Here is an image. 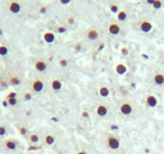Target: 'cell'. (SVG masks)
<instances>
[{"mask_svg": "<svg viewBox=\"0 0 164 154\" xmlns=\"http://www.w3.org/2000/svg\"><path fill=\"white\" fill-rule=\"evenodd\" d=\"M154 2H155V1H153V0H148L147 1V2L148 3H149V4H154Z\"/></svg>", "mask_w": 164, "mask_h": 154, "instance_id": "cell-38", "label": "cell"}, {"mask_svg": "<svg viewBox=\"0 0 164 154\" xmlns=\"http://www.w3.org/2000/svg\"><path fill=\"white\" fill-rule=\"evenodd\" d=\"M153 83L155 85L162 86L164 84V73L162 71H156L152 77Z\"/></svg>", "mask_w": 164, "mask_h": 154, "instance_id": "cell-7", "label": "cell"}, {"mask_svg": "<svg viewBox=\"0 0 164 154\" xmlns=\"http://www.w3.org/2000/svg\"><path fill=\"white\" fill-rule=\"evenodd\" d=\"M6 134H7V128L4 125L0 124V136H4Z\"/></svg>", "mask_w": 164, "mask_h": 154, "instance_id": "cell-26", "label": "cell"}, {"mask_svg": "<svg viewBox=\"0 0 164 154\" xmlns=\"http://www.w3.org/2000/svg\"><path fill=\"white\" fill-rule=\"evenodd\" d=\"M55 136L51 133H47L44 136V143L48 146H51L55 143Z\"/></svg>", "mask_w": 164, "mask_h": 154, "instance_id": "cell-16", "label": "cell"}, {"mask_svg": "<svg viewBox=\"0 0 164 154\" xmlns=\"http://www.w3.org/2000/svg\"><path fill=\"white\" fill-rule=\"evenodd\" d=\"M7 8L11 13L14 15L18 14L21 11V4L16 1H11L7 5Z\"/></svg>", "mask_w": 164, "mask_h": 154, "instance_id": "cell-6", "label": "cell"}, {"mask_svg": "<svg viewBox=\"0 0 164 154\" xmlns=\"http://www.w3.org/2000/svg\"><path fill=\"white\" fill-rule=\"evenodd\" d=\"M2 34H3V30H2V28H0V35H2Z\"/></svg>", "mask_w": 164, "mask_h": 154, "instance_id": "cell-39", "label": "cell"}, {"mask_svg": "<svg viewBox=\"0 0 164 154\" xmlns=\"http://www.w3.org/2000/svg\"><path fill=\"white\" fill-rule=\"evenodd\" d=\"M108 113H109V108L104 103H100L96 108V113L97 116H99L101 117H104L107 116Z\"/></svg>", "mask_w": 164, "mask_h": 154, "instance_id": "cell-9", "label": "cell"}, {"mask_svg": "<svg viewBox=\"0 0 164 154\" xmlns=\"http://www.w3.org/2000/svg\"><path fill=\"white\" fill-rule=\"evenodd\" d=\"M23 100H32V93L30 92H26L23 96Z\"/></svg>", "mask_w": 164, "mask_h": 154, "instance_id": "cell-30", "label": "cell"}, {"mask_svg": "<svg viewBox=\"0 0 164 154\" xmlns=\"http://www.w3.org/2000/svg\"><path fill=\"white\" fill-rule=\"evenodd\" d=\"M146 103L150 108H155L158 104L157 98L154 95H147L146 97Z\"/></svg>", "mask_w": 164, "mask_h": 154, "instance_id": "cell-11", "label": "cell"}, {"mask_svg": "<svg viewBox=\"0 0 164 154\" xmlns=\"http://www.w3.org/2000/svg\"><path fill=\"white\" fill-rule=\"evenodd\" d=\"M18 132H19V133H20L22 136H26L27 135H28V130L26 127L21 126V127H19V129H18Z\"/></svg>", "mask_w": 164, "mask_h": 154, "instance_id": "cell-25", "label": "cell"}, {"mask_svg": "<svg viewBox=\"0 0 164 154\" xmlns=\"http://www.w3.org/2000/svg\"><path fill=\"white\" fill-rule=\"evenodd\" d=\"M44 41L48 43V44H52L53 43L54 40H55V34H54L52 31H45L44 33Z\"/></svg>", "mask_w": 164, "mask_h": 154, "instance_id": "cell-14", "label": "cell"}, {"mask_svg": "<svg viewBox=\"0 0 164 154\" xmlns=\"http://www.w3.org/2000/svg\"><path fill=\"white\" fill-rule=\"evenodd\" d=\"M110 11L113 13H114V14H117V13H118L119 12V7H118V5L117 4V3H115V2H113V3H112V4L110 5Z\"/></svg>", "mask_w": 164, "mask_h": 154, "instance_id": "cell-22", "label": "cell"}, {"mask_svg": "<svg viewBox=\"0 0 164 154\" xmlns=\"http://www.w3.org/2000/svg\"><path fill=\"white\" fill-rule=\"evenodd\" d=\"M31 87H32V91H34L35 92H37V93H39V92H41L42 91L44 90V84L41 79L35 78V80L32 82Z\"/></svg>", "mask_w": 164, "mask_h": 154, "instance_id": "cell-5", "label": "cell"}, {"mask_svg": "<svg viewBox=\"0 0 164 154\" xmlns=\"http://www.w3.org/2000/svg\"><path fill=\"white\" fill-rule=\"evenodd\" d=\"M62 82L60 80V79L54 78L50 81V86H51L52 89L54 91H60L62 88Z\"/></svg>", "mask_w": 164, "mask_h": 154, "instance_id": "cell-13", "label": "cell"}, {"mask_svg": "<svg viewBox=\"0 0 164 154\" xmlns=\"http://www.w3.org/2000/svg\"><path fill=\"white\" fill-rule=\"evenodd\" d=\"M5 100H7L8 105L15 106V105H16L17 103H18V99H17V98H9V99H5Z\"/></svg>", "mask_w": 164, "mask_h": 154, "instance_id": "cell-23", "label": "cell"}, {"mask_svg": "<svg viewBox=\"0 0 164 154\" xmlns=\"http://www.w3.org/2000/svg\"><path fill=\"white\" fill-rule=\"evenodd\" d=\"M9 49L6 44H0V55L1 56H6L8 54Z\"/></svg>", "mask_w": 164, "mask_h": 154, "instance_id": "cell-21", "label": "cell"}, {"mask_svg": "<svg viewBox=\"0 0 164 154\" xmlns=\"http://www.w3.org/2000/svg\"><path fill=\"white\" fill-rule=\"evenodd\" d=\"M17 97V93L14 91H12L10 92L5 97V99H9V98H16Z\"/></svg>", "mask_w": 164, "mask_h": 154, "instance_id": "cell-28", "label": "cell"}, {"mask_svg": "<svg viewBox=\"0 0 164 154\" xmlns=\"http://www.w3.org/2000/svg\"><path fill=\"white\" fill-rule=\"evenodd\" d=\"M127 17H128L127 12H126V11H125V10L119 11V12L118 13V15H117L118 20L121 21V22H123V21L126 20Z\"/></svg>", "mask_w": 164, "mask_h": 154, "instance_id": "cell-20", "label": "cell"}, {"mask_svg": "<svg viewBox=\"0 0 164 154\" xmlns=\"http://www.w3.org/2000/svg\"><path fill=\"white\" fill-rule=\"evenodd\" d=\"M105 143H106L107 147L113 151H117L121 147L120 139L114 134H109L106 137Z\"/></svg>", "mask_w": 164, "mask_h": 154, "instance_id": "cell-1", "label": "cell"}, {"mask_svg": "<svg viewBox=\"0 0 164 154\" xmlns=\"http://www.w3.org/2000/svg\"><path fill=\"white\" fill-rule=\"evenodd\" d=\"M59 64L63 67H65L68 66V61L65 58H61L60 60H59Z\"/></svg>", "mask_w": 164, "mask_h": 154, "instance_id": "cell-27", "label": "cell"}, {"mask_svg": "<svg viewBox=\"0 0 164 154\" xmlns=\"http://www.w3.org/2000/svg\"><path fill=\"white\" fill-rule=\"evenodd\" d=\"M153 25L148 19H142L139 23V29L144 33H149L152 30Z\"/></svg>", "mask_w": 164, "mask_h": 154, "instance_id": "cell-8", "label": "cell"}, {"mask_svg": "<svg viewBox=\"0 0 164 154\" xmlns=\"http://www.w3.org/2000/svg\"><path fill=\"white\" fill-rule=\"evenodd\" d=\"M162 2L161 1H159V0H155V2H154V4L152 5L153 7H155V9H159L160 7H162Z\"/></svg>", "mask_w": 164, "mask_h": 154, "instance_id": "cell-29", "label": "cell"}, {"mask_svg": "<svg viewBox=\"0 0 164 154\" xmlns=\"http://www.w3.org/2000/svg\"><path fill=\"white\" fill-rule=\"evenodd\" d=\"M48 64H47L46 61L44 59H38L35 63V68L36 71L39 72H44L46 71Z\"/></svg>", "mask_w": 164, "mask_h": 154, "instance_id": "cell-10", "label": "cell"}, {"mask_svg": "<svg viewBox=\"0 0 164 154\" xmlns=\"http://www.w3.org/2000/svg\"><path fill=\"white\" fill-rule=\"evenodd\" d=\"M28 140L32 145H37L39 142V136L35 133H32L28 135Z\"/></svg>", "mask_w": 164, "mask_h": 154, "instance_id": "cell-18", "label": "cell"}, {"mask_svg": "<svg viewBox=\"0 0 164 154\" xmlns=\"http://www.w3.org/2000/svg\"><path fill=\"white\" fill-rule=\"evenodd\" d=\"M86 34H87V37H88L89 39H90V40H96V39L98 38V36H99V31H98L97 29H96V28H91L87 31Z\"/></svg>", "mask_w": 164, "mask_h": 154, "instance_id": "cell-12", "label": "cell"}, {"mask_svg": "<svg viewBox=\"0 0 164 154\" xmlns=\"http://www.w3.org/2000/svg\"><path fill=\"white\" fill-rule=\"evenodd\" d=\"M2 147L4 148L7 151L15 152L18 149V144L14 139H7L2 142Z\"/></svg>", "mask_w": 164, "mask_h": 154, "instance_id": "cell-2", "label": "cell"}, {"mask_svg": "<svg viewBox=\"0 0 164 154\" xmlns=\"http://www.w3.org/2000/svg\"><path fill=\"white\" fill-rule=\"evenodd\" d=\"M61 3H63V4H68V3H69L70 1L69 0H65V1H61Z\"/></svg>", "mask_w": 164, "mask_h": 154, "instance_id": "cell-37", "label": "cell"}, {"mask_svg": "<svg viewBox=\"0 0 164 154\" xmlns=\"http://www.w3.org/2000/svg\"><path fill=\"white\" fill-rule=\"evenodd\" d=\"M56 31H57L58 33H60V34H63V33H65L67 31V27H66L65 25L58 26L57 28H56Z\"/></svg>", "mask_w": 164, "mask_h": 154, "instance_id": "cell-24", "label": "cell"}, {"mask_svg": "<svg viewBox=\"0 0 164 154\" xmlns=\"http://www.w3.org/2000/svg\"><path fill=\"white\" fill-rule=\"evenodd\" d=\"M76 154H89V152L86 151V150L85 149H80L79 151H77V152H76Z\"/></svg>", "mask_w": 164, "mask_h": 154, "instance_id": "cell-34", "label": "cell"}, {"mask_svg": "<svg viewBox=\"0 0 164 154\" xmlns=\"http://www.w3.org/2000/svg\"><path fill=\"white\" fill-rule=\"evenodd\" d=\"M99 94L102 97H109V89L108 87L105 85H103L100 87L99 89Z\"/></svg>", "mask_w": 164, "mask_h": 154, "instance_id": "cell-19", "label": "cell"}, {"mask_svg": "<svg viewBox=\"0 0 164 154\" xmlns=\"http://www.w3.org/2000/svg\"><path fill=\"white\" fill-rule=\"evenodd\" d=\"M82 116H83L84 117H88L89 114H88V113L86 112V111H83V113H82Z\"/></svg>", "mask_w": 164, "mask_h": 154, "instance_id": "cell-35", "label": "cell"}, {"mask_svg": "<svg viewBox=\"0 0 164 154\" xmlns=\"http://www.w3.org/2000/svg\"><path fill=\"white\" fill-rule=\"evenodd\" d=\"M8 83L13 86H18L21 83V80L18 76L14 75V76H10L8 78Z\"/></svg>", "mask_w": 164, "mask_h": 154, "instance_id": "cell-17", "label": "cell"}, {"mask_svg": "<svg viewBox=\"0 0 164 154\" xmlns=\"http://www.w3.org/2000/svg\"><path fill=\"white\" fill-rule=\"evenodd\" d=\"M122 31V27L117 21H112L108 25V31L113 35H118Z\"/></svg>", "mask_w": 164, "mask_h": 154, "instance_id": "cell-3", "label": "cell"}, {"mask_svg": "<svg viewBox=\"0 0 164 154\" xmlns=\"http://www.w3.org/2000/svg\"><path fill=\"white\" fill-rule=\"evenodd\" d=\"M119 110L121 114H122L123 116H129L133 112V105L129 102H122L120 104Z\"/></svg>", "mask_w": 164, "mask_h": 154, "instance_id": "cell-4", "label": "cell"}, {"mask_svg": "<svg viewBox=\"0 0 164 154\" xmlns=\"http://www.w3.org/2000/svg\"><path fill=\"white\" fill-rule=\"evenodd\" d=\"M75 23V18H73V16H69V18H68V23L69 24H70V25H72V24H73V23Z\"/></svg>", "mask_w": 164, "mask_h": 154, "instance_id": "cell-31", "label": "cell"}, {"mask_svg": "<svg viewBox=\"0 0 164 154\" xmlns=\"http://www.w3.org/2000/svg\"><path fill=\"white\" fill-rule=\"evenodd\" d=\"M39 12H40V14H45L47 12V7L43 6V7H39Z\"/></svg>", "mask_w": 164, "mask_h": 154, "instance_id": "cell-32", "label": "cell"}, {"mask_svg": "<svg viewBox=\"0 0 164 154\" xmlns=\"http://www.w3.org/2000/svg\"><path fill=\"white\" fill-rule=\"evenodd\" d=\"M115 70L116 72L119 75H124L127 71V67L124 64L118 63L115 65Z\"/></svg>", "mask_w": 164, "mask_h": 154, "instance_id": "cell-15", "label": "cell"}, {"mask_svg": "<svg viewBox=\"0 0 164 154\" xmlns=\"http://www.w3.org/2000/svg\"><path fill=\"white\" fill-rule=\"evenodd\" d=\"M121 51H122V52L124 55H127L128 53H129V50H128L126 47H123L121 49Z\"/></svg>", "mask_w": 164, "mask_h": 154, "instance_id": "cell-33", "label": "cell"}, {"mask_svg": "<svg viewBox=\"0 0 164 154\" xmlns=\"http://www.w3.org/2000/svg\"><path fill=\"white\" fill-rule=\"evenodd\" d=\"M81 48V44H77L76 45V51H80Z\"/></svg>", "mask_w": 164, "mask_h": 154, "instance_id": "cell-36", "label": "cell"}]
</instances>
